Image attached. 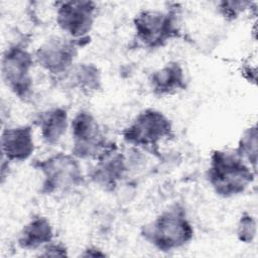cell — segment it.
Instances as JSON below:
<instances>
[{"instance_id": "3", "label": "cell", "mask_w": 258, "mask_h": 258, "mask_svg": "<svg viewBox=\"0 0 258 258\" xmlns=\"http://www.w3.org/2000/svg\"><path fill=\"white\" fill-rule=\"evenodd\" d=\"M40 173L39 192L46 196L68 194L84 184L85 174L80 159L73 153L57 152L33 161Z\"/></svg>"}, {"instance_id": "8", "label": "cell", "mask_w": 258, "mask_h": 258, "mask_svg": "<svg viewBox=\"0 0 258 258\" xmlns=\"http://www.w3.org/2000/svg\"><path fill=\"white\" fill-rule=\"evenodd\" d=\"M86 43L85 40L73 39L66 35L51 36L34 51L35 63L52 78L59 80L76 63L79 49Z\"/></svg>"}, {"instance_id": "11", "label": "cell", "mask_w": 258, "mask_h": 258, "mask_svg": "<svg viewBox=\"0 0 258 258\" xmlns=\"http://www.w3.org/2000/svg\"><path fill=\"white\" fill-rule=\"evenodd\" d=\"M1 159L7 162H23L28 160L34 150L33 130L30 125L7 127L1 133Z\"/></svg>"}, {"instance_id": "19", "label": "cell", "mask_w": 258, "mask_h": 258, "mask_svg": "<svg viewBox=\"0 0 258 258\" xmlns=\"http://www.w3.org/2000/svg\"><path fill=\"white\" fill-rule=\"evenodd\" d=\"M37 256L41 257H67L69 256L68 248L66 245H63L60 242H54L53 240L46 245H44L42 248L39 249V253Z\"/></svg>"}, {"instance_id": "2", "label": "cell", "mask_w": 258, "mask_h": 258, "mask_svg": "<svg viewBox=\"0 0 258 258\" xmlns=\"http://www.w3.org/2000/svg\"><path fill=\"white\" fill-rule=\"evenodd\" d=\"M140 235L158 251L170 252L189 244L194 239L195 230L184 208L176 204L144 224Z\"/></svg>"}, {"instance_id": "7", "label": "cell", "mask_w": 258, "mask_h": 258, "mask_svg": "<svg viewBox=\"0 0 258 258\" xmlns=\"http://www.w3.org/2000/svg\"><path fill=\"white\" fill-rule=\"evenodd\" d=\"M72 150L77 158L95 160L110 144L95 115L88 110H80L71 120Z\"/></svg>"}, {"instance_id": "15", "label": "cell", "mask_w": 258, "mask_h": 258, "mask_svg": "<svg viewBox=\"0 0 258 258\" xmlns=\"http://www.w3.org/2000/svg\"><path fill=\"white\" fill-rule=\"evenodd\" d=\"M54 237L53 227L48 218L33 216L19 231L16 243L23 250H39Z\"/></svg>"}, {"instance_id": "14", "label": "cell", "mask_w": 258, "mask_h": 258, "mask_svg": "<svg viewBox=\"0 0 258 258\" xmlns=\"http://www.w3.org/2000/svg\"><path fill=\"white\" fill-rule=\"evenodd\" d=\"M38 128L42 141L47 145L57 144L70 129L69 112L64 107L56 106L39 112L33 121Z\"/></svg>"}, {"instance_id": "9", "label": "cell", "mask_w": 258, "mask_h": 258, "mask_svg": "<svg viewBox=\"0 0 258 258\" xmlns=\"http://www.w3.org/2000/svg\"><path fill=\"white\" fill-rule=\"evenodd\" d=\"M98 6L94 1L69 0L55 3V22L66 36L88 40L97 18Z\"/></svg>"}, {"instance_id": "5", "label": "cell", "mask_w": 258, "mask_h": 258, "mask_svg": "<svg viewBox=\"0 0 258 258\" xmlns=\"http://www.w3.org/2000/svg\"><path fill=\"white\" fill-rule=\"evenodd\" d=\"M174 134L171 120L160 110L146 108L140 111L122 130L125 143L143 149H157L160 143Z\"/></svg>"}, {"instance_id": "20", "label": "cell", "mask_w": 258, "mask_h": 258, "mask_svg": "<svg viewBox=\"0 0 258 258\" xmlns=\"http://www.w3.org/2000/svg\"><path fill=\"white\" fill-rule=\"evenodd\" d=\"M82 257H105L107 254L103 252L100 248L95 246H89L83 250V252L80 254Z\"/></svg>"}, {"instance_id": "1", "label": "cell", "mask_w": 258, "mask_h": 258, "mask_svg": "<svg viewBox=\"0 0 258 258\" xmlns=\"http://www.w3.org/2000/svg\"><path fill=\"white\" fill-rule=\"evenodd\" d=\"M257 170L234 150L216 149L211 153L206 177L218 197L230 199L245 192L254 182Z\"/></svg>"}, {"instance_id": "6", "label": "cell", "mask_w": 258, "mask_h": 258, "mask_svg": "<svg viewBox=\"0 0 258 258\" xmlns=\"http://www.w3.org/2000/svg\"><path fill=\"white\" fill-rule=\"evenodd\" d=\"M34 54L23 43L10 44L2 53L1 78L8 90L26 102L33 94Z\"/></svg>"}, {"instance_id": "18", "label": "cell", "mask_w": 258, "mask_h": 258, "mask_svg": "<svg viewBox=\"0 0 258 258\" xmlns=\"http://www.w3.org/2000/svg\"><path fill=\"white\" fill-rule=\"evenodd\" d=\"M257 234L256 219L248 212H244L237 223L236 235L240 242L250 244L254 241Z\"/></svg>"}, {"instance_id": "13", "label": "cell", "mask_w": 258, "mask_h": 258, "mask_svg": "<svg viewBox=\"0 0 258 258\" xmlns=\"http://www.w3.org/2000/svg\"><path fill=\"white\" fill-rule=\"evenodd\" d=\"M71 90L85 96H92L103 89L102 72L96 63L76 62L59 80Z\"/></svg>"}, {"instance_id": "4", "label": "cell", "mask_w": 258, "mask_h": 258, "mask_svg": "<svg viewBox=\"0 0 258 258\" xmlns=\"http://www.w3.org/2000/svg\"><path fill=\"white\" fill-rule=\"evenodd\" d=\"M178 5L165 10L144 9L133 18L137 42L148 49H158L180 36Z\"/></svg>"}, {"instance_id": "12", "label": "cell", "mask_w": 258, "mask_h": 258, "mask_svg": "<svg viewBox=\"0 0 258 258\" xmlns=\"http://www.w3.org/2000/svg\"><path fill=\"white\" fill-rule=\"evenodd\" d=\"M151 93L159 98L169 97L186 90L184 69L177 60H170L153 71L148 77Z\"/></svg>"}, {"instance_id": "10", "label": "cell", "mask_w": 258, "mask_h": 258, "mask_svg": "<svg viewBox=\"0 0 258 258\" xmlns=\"http://www.w3.org/2000/svg\"><path fill=\"white\" fill-rule=\"evenodd\" d=\"M126 155L114 143L95 159V164L89 172L91 181L106 191L115 190L128 172Z\"/></svg>"}, {"instance_id": "16", "label": "cell", "mask_w": 258, "mask_h": 258, "mask_svg": "<svg viewBox=\"0 0 258 258\" xmlns=\"http://www.w3.org/2000/svg\"><path fill=\"white\" fill-rule=\"evenodd\" d=\"M258 130L256 124L247 127L241 134L235 153L247 162L252 168L257 170V150H258Z\"/></svg>"}, {"instance_id": "17", "label": "cell", "mask_w": 258, "mask_h": 258, "mask_svg": "<svg viewBox=\"0 0 258 258\" xmlns=\"http://www.w3.org/2000/svg\"><path fill=\"white\" fill-rule=\"evenodd\" d=\"M256 2L242 1V0H230L220 1L217 3V12L227 21H233L240 17L241 14L247 10L252 9V6Z\"/></svg>"}]
</instances>
